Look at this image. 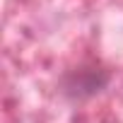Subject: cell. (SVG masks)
I'll use <instances>...</instances> for the list:
<instances>
[{
    "instance_id": "obj_1",
    "label": "cell",
    "mask_w": 123,
    "mask_h": 123,
    "mask_svg": "<svg viewBox=\"0 0 123 123\" xmlns=\"http://www.w3.org/2000/svg\"><path fill=\"white\" fill-rule=\"evenodd\" d=\"M113 82V70L97 55H85L77 63L60 70L55 80V94L70 106L89 104L101 97Z\"/></svg>"
}]
</instances>
